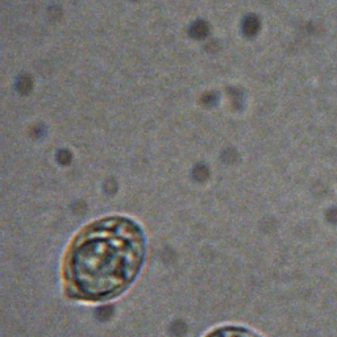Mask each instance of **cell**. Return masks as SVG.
<instances>
[{"label":"cell","mask_w":337,"mask_h":337,"mask_svg":"<svg viewBox=\"0 0 337 337\" xmlns=\"http://www.w3.org/2000/svg\"><path fill=\"white\" fill-rule=\"evenodd\" d=\"M190 33H191L192 37H195V39H203L204 36L207 35V25L204 23H202V21L194 24Z\"/></svg>","instance_id":"3957f363"},{"label":"cell","mask_w":337,"mask_h":337,"mask_svg":"<svg viewBox=\"0 0 337 337\" xmlns=\"http://www.w3.org/2000/svg\"><path fill=\"white\" fill-rule=\"evenodd\" d=\"M145 253V233L132 219L111 216L90 223L66 249V294L88 303L117 298L137 278Z\"/></svg>","instance_id":"6da1fadb"},{"label":"cell","mask_w":337,"mask_h":337,"mask_svg":"<svg viewBox=\"0 0 337 337\" xmlns=\"http://www.w3.org/2000/svg\"><path fill=\"white\" fill-rule=\"evenodd\" d=\"M257 28H258V21H257L256 17H249V19L245 20V23H244V29H245L246 35H253V33H256Z\"/></svg>","instance_id":"277c9868"},{"label":"cell","mask_w":337,"mask_h":337,"mask_svg":"<svg viewBox=\"0 0 337 337\" xmlns=\"http://www.w3.org/2000/svg\"><path fill=\"white\" fill-rule=\"evenodd\" d=\"M204 337H261L252 330L241 326H223L215 328Z\"/></svg>","instance_id":"7a4b0ae2"}]
</instances>
